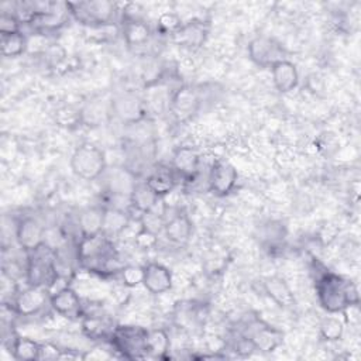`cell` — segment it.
Here are the masks:
<instances>
[{"instance_id": "obj_24", "label": "cell", "mask_w": 361, "mask_h": 361, "mask_svg": "<svg viewBox=\"0 0 361 361\" xmlns=\"http://www.w3.org/2000/svg\"><path fill=\"white\" fill-rule=\"evenodd\" d=\"M130 223V214L124 209H117V207H109L104 206V217H103V228L102 234L106 235L107 238H113L120 235L124 228Z\"/></svg>"}, {"instance_id": "obj_26", "label": "cell", "mask_w": 361, "mask_h": 361, "mask_svg": "<svg viewBox=\"0 0 361 361\" xmlns=\"http://www.w3.org/2000/svg\"><path fill=\"white\" fill-rule=\"evenodd\" d=\"M159 197L145 185V182H138L130 195V209L137 213L144 214L155 209Z\"/></svg>"}, {"instance_id": "obj_28", "label": "cell", "mask_w": 361, "mask_h": 361, "mask_svg": "<svg viewBox=\"0 0 361 361\" xmlns=\"http://www.w3.org/2000/svg\"><path fill=\"white\" fill-rule=\"evenodd\" d=\"M83 333L92 338V340H100V338H109L113 327L109 326V323L103 319V316L99 314H87L80 320Z\"/></svg>"}, {"instance_id": "obj_21", "label": "cell", "mask_w": 361, "mask_h": 361, "mask_svg": "<svg viewBox=\"0 0 361 361\" xmlns=\"http://www.w3.org/2000/svg\"><path fill=\"white\" fill-rule=\"evenodd\" d=\"M162 231L171 243L186 244L192 237L193 224L185 212L178 210L169 219H165Z\"/></svg>"}, {"instance_id": "obj_17", "label": "cell", "mask_w": 361, "mask_h": 361, "mask_svg": "<svg viewBox=\"0 0 361 361\" xmlns=\"http://www.w3.org/2000/svg\"><path fill=\"white\" fill-rule=\"evenodd\" d=\"M121 35L130 48H137L149 42L152 30L149 24L138 16H123Z\"/></svg>"}, {"instance_id": "obj_4", "label": "cell", "mask_w": 361, "mask_h": 361, "mask_svg": "<svg viewBox=\"0 0 361 361\" xmlns=\"http://www.w3.org/2000/svg\"><path fill=\"white\" fill-rule=\"evenodd\" d=\"M148 329L137 324H117L113 327L109 343L123 358L137 360L147 357Z\"/></svg>"}, {"instance_id": "obj_22", "label": "cell", "mask_w": 361, "mask_h": 361, "mask_svg": "<svg viewBox=\"0 0 361 361\" xmlns=\"http://www.w3.org/2000/svg\"><path fill=\"white\" fill-rule=\"evenodd\" d=\"M178 180L179 178L176 176V173L169 165V166H158L152 169L144 182L159 199H162L176 188Z\"/></svg>"}, {"instance_id": "obj_35", "label": "cell", "mask_w": 361, "mask_h": 361, "mask_svg": "<svg viewBox=\"0 0 361 361\" xmlns=\"http://www.w3.org/2000/svg\"><path fill=\"white\" fill-rule=\"evenodd\" d=\"M62 350L52 343H41V360H61Z\"/></svg>"}, {"instance_id": "obj_10", "label": "cell", "mask_w": 361, "mask_h": 361, "mask_svg": "<svg viewBox=\"0 0 361 361\" xmlns=\"http://www.w3.org/2000/svg\"><path fill=\"white\" fill-rule=\"evenodd\" d=\"M49 307L68 320H82L86 313L80 296L69 285L51 292Z\"/></svg>"}, {"instance_id": "obj_34", "label": "cell", "mask_w": 361, "mask_h": 361, "mask_svg": "<svg viewBox=\"0 0 361 361\" xmlns=\"http://www.w3.org/2000/svg\"><path fill=\"white\" fill-rule=\"evenodd\" d=\"M134 243H135V245H137L138 248H141V250H149V248H152V247L157 245V243H158V235H157V233L149 231V230L141 227V230L135 234Z\"/></svg>"}, {"instance_id": "obj_19", "label": "cell", "mask_w": 361, "mask_h": 361, "mask_svg": "<svg viewBox=\"0 0 361 361\" xmlns=\"http://www.w3.org/2000/svg\"><path fill=\"white\" fill-rule=\"evenodd\" d=\"M269 71L272 76V83L279 93H289L298 87L299 71L292 61L289 59L278 61L269 68Z\"/></svg>"}, {"instance_id": "obj_29", "label": "cell", "mask_w": 361, "mask_h": 361, "mask_svg": "<svg viewBox=\"0 0 361 361\" xmlns=\"http://www.w3.org/2000/svg\"><path fill=\"white\" fill-rule=\"evenodd\" d=\"M28 48V37L20 31L10 35H1V55L4 58L21 56Z\"/></svg>"}, {"instance_id": "obj_5", "label": "cell", "mask_w": 361, "mask_h": 361, "mask_svg": "<svg viewBox=\"0 0 361 361\" xmlns=\"http://www.w3.org/2000/svg\"><path fill=\"white\" fill-rule=\"evenodd\" d=\"M72 172L83 180H96L107 169V158L102 148L94 144L83 142L78 145L69 159Z\"/></svg>"}, {"instance_id": "obj_14", "label": "cell", "mask_w": 361, "mask_h": 361, "mask_svg": "<svg viewBox=\"0 0 361 361\" xmlns=\"http://www.w3.org/2000/svg\"><path fill=\"white\" fill-rule=\"evenodd\" d=\"M173 276L168 267L161 262H148L144 265L142 286L151 295H164L172 289Z\"/></svg>"}, {"instance_id": "obj_13", "label": "cell", "mask_w": 361, "mask_h": 361, "mask_svg": "<svg viewBox=\"0 0 361 361\" xmlns=\"http://www.w3.org/2000/svg\"><path fill=\"white\" fill-rule=\"evenodd\" d=\"M200 166V155L197 149L193 147H178L171 159V168L176 173L179 179H183L186 182H192L197 173Z\"/></svg>"}, {"instance_id": "obj_20", "label": "cell", "mask_w": 361, "mask_h": 361, "mask_svg": "<svg viewBox=\"0 0 361 361\" xmlns=\"http://www.w3.org/2000/svg\"><path fill=\"white\" fill-rule=\"evenodd\" d=\"M113 111L126 124H135L145 116L142 100L131 93L116 97L113 102Z\"/></svg>"}, {"instance_id": "obj_11", "label": "cell", "mask_w": 361, "mask_h": 361, "mask_svg": "<svg viewBox=\"0 0 361 361\" xmlns=\"http://www.w3.org/2000/svg\"><path fill=\"white\" fill-rule=\"evenodd\" d=\"M244 337L248 338L254 350L261 353H272L283 343V333L279 329L261 320H254L250 323Z\"/></svg>"}, {"instance_id": "obj_25", "label": "cell", "mask_w": 361, "mask_h": 361, "mask_svg": "<svg viewBox=\"0 0 361 361\" xmlns=\"http://www.w3.org/2000/svg\"><path fill=\"white\" fill-rule=\"evenodd\" d=\"M10 353L18 361H37L41 360V343L30 337L17 336L10 341Z\"/></svg>"}, {"instance_id": "obj_27", "label": "cell", "mask_w": 361, "mask_h": 361, "mask_svg": "<svg viewBox=\"0 0 361 361\" xmlns=\"http://www.w3.org/2000/svg\"><path fill=\"white\" fill-rule=\"evenodd\" d=\"M171 348V338L165 329H148L147 357L162 358Z\"/></svg>"}, {"instance_id": "obj_1", "label": "cell", "mask_w": 361, "mask_h": 361, "mask_svg": "<svg viewBox=\"0 0 361 361\" xmlns=\"http://www.w3.org/2000/svg\"><path fill=\"white\" fill-rule=\"evenodd\" d=\"M314 289L319 305L327 313H345L350 307L360 305V295L355 282L327 268L316 272Z\"/></svg>"}, {"instance_id": "obj_2", "label": "cell", "mask_w": 361, "mask_h": 361, "mask_svg": "<svg viewBox=\"0 0 361 361\" xmlns=\"http://www.w3.org/2000/svg\"><path fill=\"white\" fill-rule=\"evenodd\" d=\"M66 10L72 18L89 28H103L114 24L118 4L106 0L66 1Z\"/></svg>"}, {"instance_id": "obj_18", "label": "cell", "mask_w": 361, "mask_h": 361, "mask_svg": "<svg viewBox=\"0 0 361 361\" xmlns=\"http://www.w3.org/2000/svg\"><path fill=\"white\" fill-rule=\"evenodd\" d=\"M261 285L264 293L281 309H292L296 305L295 295L283 278L278 275L265 276Z\"/></svg>"}, {"instance_id": "obj_36", "label": "cell", "mask_w": 361, "mask_h": 361, "mask_svg": "<svg viewBox=\"0 0 361 361\" xmlns=\"http://www.w3.org/2000/svg\"><path fill=\"white\" fill-rule=\"evenodd\" d=\"M100 350H90L82 354V360H104V358H111L113 355L109 354L106 350L100 354Z\"/></svg>"}, {"instance_id": "obj_9", "label": "cell", "mask_w": 361, "mask_h": 361, "mask_svg": "<svg viewBox=\"0 0 361 361\" xmlns=\"http://www.w3.org/2000/svg\"><path fill=\"white\" fill-rule=\"evenodd\" d=\"M238 179V172L233 164L217 159L212 164L207 175V189L217 197H224L233 192Z\"/></svg>"}, {"instance_id": "obj_8", "label": "cell", "mask_w": 361, "mask_h": 361, "mask_svg": "<svg viewBox=\"0 0 361 361\" xmlns=\"http://www.w3.org/2000/svg\"><path fill=\"white\" fill-rule=\"evenodd\" d=\"M16 240L25 254L31 252L47 243V228L38 217L25 214L16 224Z\"/></svg>"}, {"instance_id": "obj_6", "label": "cell", "mask_w": 361, "mask_h": 361, "mask_svg": "<svg viewBox=\"0 0 361 361\" xmlns=\"http://www.w3.org/2000/svg\"><path fill=\"white\" fill-rule=\"evenodd\" d=\"M51 290L47 286L27 285L18 289L16 296L11 299V309L17 316L31 317L41 313L45 306H49Z\"/></svg>"}, {"instance_id": "obj_32", "label": "cell", "mask_w": 361, "mask_h": 361, "mask_svg": "<svg viewBox=\"0 0 361 361\" xmlns=\"http://www.w3.org/2000/svg\"><path fill=\"white\" fill-rule=\"evenodd\" d=\"M182 24H183V21L180 20V17L176 13L165 11L157 20V30L161 34L172 35L173 32H176L180 28Z\"/></svg>"}, {"instance_id": "obj_33", "label": "cell", "mask_w": 361, "mask_h": 361, "mask_svg": "<svg viewBox=\"0 0 361 361\" xmlns=\"http://www.w3.org/2000/svg\"><path fill=\"white\" fill-rule=\"evenodd\" d=\"M23 21L16 14V11H6L3 10L0 14V34L10 35L14 32H20Z\"/></svg>"}, {"instance_id": "obj_15", "label": "cell", "mask_w": 361, "mask_h": 361, "mask_svg": "<svg viewBox=\"0 0 361 361\" xmlns=\"http://www.w3.org/2000/svg\"><path fill=\"white\" fill-rule=\"evenodd\" d=\"M209 27L204 21L193 18L180 25V28L171 35L172 42H175L179 47L188 48V49H196L207 38Z\"/></svg>"}, {"instance_id": "obj_16", "label": "cell", "mask_w": 361, "mask_h": 361, "mask_svg": "<svg viewBox=\"0 0 361 361\" xmlns=\"http://www.w3.org/2000/svg\"><path fill=\"white\" fill-rule=\"evenodd\" d=\"M200 104L197 92L190 86H180L169 99V110L178 120H186L192 117Z\"/></svg>"}, {"instance_id": "obj_12", "label": "cell", "mask_w": 361, "mask_h": 361, "mask_svg": "<svg viewBox=\"0 0 361 361\" xmlns=\"http://www.w3.org/2000/svg\"><path fill=\"white\" fill-rule=\"evenodd\" d=\"M102 180L107 195L121 197H130L138 183L134 171L126 166H107L106 172L102 175Z\"/></svg>"}, {"instance_id": "obj_3", "label": "cell", "mask_w": 361, "mask_h": 361, "mask_svg": "<svg viewBox=\"0 0 361 361\" xmlns=\"http://www.w3.org/2000/svg\"><path fill=\"white\" fill-rule=\"evenodd\" d=\"M24 271L27 285L47 286L51 290L59 278L56 269V251L45 243L39 248L27 252Z\"/></svg>"}, {"instance_id": "obj_7", "label": "cell", "mask_w": 361, "mask_h": 361, "mask_svg": "<svg viewBox=\"0 0 361 361\" xmlns=\"http://www.w3.org/2000/svg\"><path fill=\"white\" fill-rule=\"evenodd\" d=\"M248 58L259 68H271L285 58V48L279 41L267 35L254 37L247 47Z\"/></svg>"}, {"instance_id": "obj_30", "label": "cell", "mask_w": 361, "mask_h": 361, "mask_svg": "<svg viewBox=\"0 0 361 361\" xmlns=\"http://www.w3.org/2000/svg\"><path fill=\"white\" fill-rule=\"evenodd\" d=\"M319 334L327 343L340 341L344 336V323L341 319L329 313L319 323Z\"/></svg>"}, {"instance_id": "obj_31", "label": "cell", "mask_w": 361, "mask_h": 361, "mask_svg": "<svg viewBox=\"0 0 361 361\" xmlns=\"http://www.w3.org/2000/svg\"><path fill=\"white\" fill-rule=\"evenodd\" d=\"M121 282L127 288H135L138 285H142V278H144V267L140 265H124L120 272H118Z\"/></svg>"}, {"instance_id": "obj_23", "label": "cell", "mask_w": 361, "mask_h": 361, "mask_svg": "<svg viewBox=\"0 0 361 361\" xmlns=\"http://www.w3.org/2000/svg\"><path fill=\"white\" fill-rule=\"evenodd\" d=\"M104 206H89L79 212L78 214V228L80 237L97 235L103 228Z\"/></svg>"}]
</instances>
